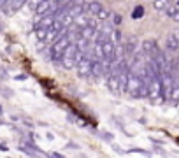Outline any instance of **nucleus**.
I'll list each match as a JSON object with an SVG mask.
<instances>
[{"instance_id": "obj_9", "label": "nucleus", "mask_w": 179, "mask_h": 158, "mask_svg": "<svg viewBox=\"0 0 179 158\" xmlns=\"http://www.w3.org/2000/svg\"><path fill=\"white\" fill-rule=\"evenodd\" d=\"M102 9H104V5H102L100 2H86V13H90L93 18L100 13Z\"/></svg>"}, {"instance_id": "obj_15", "label": "nucleus", "mask_w": 179, "mask_h": 158, "mask_svg": "<svg viewBox=\"0 0 179 158\" xmlns=\"http://www.w3.org/2000/svg\"><path fill=\"white\" fill-rule=\"evenodd\" d=\"M174 104H177L179 102V84H176L174 86V90H172V93H170V97H169Z\"/></svg>"}, {"instance_id": "obj_8", "label": "nucleus", "mask_w": 179, "mask_h": 158, "mask_svg": "<svg viewBox=\"0 0 179 158\" xmlns=\"http://www.w3.org/2000/svg\"><path fill=\"white\" fill-rule=\"evenodd\" d=\"M107 88L113 93H121V88H120V79L118 76H107Z\"/></svg>"}, {"instance_id": "obj_16", "label": "nucleus", "mask_w": 179, "mask_h": 158, "mask_svg": "<svg viewBox=\"0 0 179 158\" xmlns=\"http://www.w3.org/2000/svg\"><path fill=\"white\" fill-rule=\"evenodd\" d=\"M100 135H102V139H106V141H109V142H113V135H109L107 132H102Z\"/></svg>"}, {"instance_id": "obj_13", "label": "nucleus", "mask_w": 179, "mask_h": 158, "mask_svg": "<svg viewBox=\"0 0 179 158\" xmlns=\"http://www.w3.org/2000/svg\"><path fill=\"white\" fill-rule=\"evenodd\" d=\"M142 16H144V7L142 5H137V7L132 11V18H134V20H139V18H142Z\"/></svg>"}, {"instance_id": "obj_5", "label": "nucleus", "mask_w": 179, "mask_h": 158, "mask_svg": "<svg viewBox=\"0 0 179 158\" xmlns=\"http://www.w3.org/2000/svg\"><path fill=\"white\" fill-rule=\"evenodd\" d=\"M162 95H163V84H162L160 79H155L149 84V99H153L156 102H162V99H160Z\"/></svg>"}, {"instance_id": "obj_3", "label": "nucleus", "mask_w": 179, "mask_h": 158, "mask_svg": "<svg viewBox=\"0 0 179 158\" xmlns=\"http://www.w3.org/2000/svg\"><path fill=\"white\" fill-rule=\"evenodd\" d=\"M91 67H93V62L88 60V58H84V60L76 67V72H77V76L81 79H88V77H91Z\"/></svg>"}, {"instance_id": "obj_19", "label": "nucleus", "mask_w": 179, "mask_h": 158, "mask_svg": "<svg viewBox=\"0 0 179 158\" xmlns=\"http://www.w3.org/2000/svg\"><path fill=\"white\" fill-rule=\"evenodd\" d=\"M120 23H121V16L114 14V25H120Z\"/></svg>"}, {"instance_id": "obj_7", "label": "nucleus", "mask_w": 179, "mask_h": 158, "mask_svg": "<svg viewBox=\"0 0 179 158\" xmlns=\"http://www.w3.org/2000/svg\"><path fill=\"white\" fill-rule=\"evenodd\" d=\"M123 44H125L127 58L132 56V55H135L137 51H139V42H137V39H135V37H128V41H127V42H123Z\"/></svg>"}, {"instance_id": "obj_6", "label": "nucleus", "mask_w": 179, "mask_h": 158, "mask_svg": "<svg viewBox=\"0 0 179 158\" xmlns=\"http://www.w3.org/2000/svg\"><path fill=\"white\" fill-rule=\"evenodd\" d=\"M156 51H158V46H156V41H155V39H144L142 44H141V53H142V55L151 58Z\"/></svg>"}, {"instance_id": "obj_17", "label": "nucleus", "mask_w": 179, "mask_h": 158, "mask_svg": "<svg viewBox=\"0 0 179 158\" xmlns=\"http://www.w3.org/2000/svg\"><path fill=\"white\" fill-rule=\"evenodd\" d=\"M132 153H142V155H146V156L149 155V153H148L146 149H139V148H135V149H132Z\"/></svg>"}, {"instance_id": "obj_18", "label": "nucleus", "mask_w": 179, "mask_h": 158, "mask_svg": "<svg viewBox=\"0 0 179 158\" xmlns=\"http://www.w3.org/2000/svg\"><path fill=\"white\" fill-rule=\"evenodd\" d=\"M172 20H174L176 23H179V7H177V11L174 13V16H172Z\"/></svg>"}, {"instance_id": "obj_1", "label": "nucleus", "mask_w": 179, "mask_h": 158, "mask_svg": "<svg viewBox=\"0 0 179 158\" xmlns=\"http://www.w3.org/2000/svg\"><path fill=\"white\" fill-rule=\"evenodd\" d=\"M70 39H69V35H63L60 37L56 42L51 46L49 49V58L53 60V62H62V58H63V53L67 51V48L70 46Z\"/></svg>"}, {"instance_id": "obj_23", "label": "nucleus", "mask_w": 179, "mask_h": 158, "mask_svg": "<svg viewBox=\"0 0 179 158\" xmlns=\"http://www.w3.org/2000/svg\"><path fill=\"white\" fill-rule=\"evenodd\" d=\"M0 114H2V106H0Z\"/></svg>"}, {"instance_id": "obj_21", "label": "nucleus", "mask_w": 179, "mask_h": 158, "mask_svg": "<svg viewBox=\"0 0 179 158\" xmlns=\"http://www.w3.org/2000/svg\"><path fill=\"white\" fill-rule=\"evenodd\" d=\"M16 79H18V81H25V79H27V76H25V74H20Z\"/></svg>"}, {"instance_id": "obj_22", "label": "nucleus", "mask_w": 179, "mask_h": 158, "mask_svg": "<svg viewBox=\"0 0 179 158\" xmlns=\"http://www.w3.org/2000/svg\"><path fill=\"white\" fill-rule=\"evenodd\" d=\"M51 158H65V156H62L60 153H53V155H51Z\"/></svg>"}, {"instance_id": "obj_20", "label": "nucleus", "mask_w": 179, "mask_h": 158, "mask_svg": "<svg viewBox=\"0 0 179 158\" xmlns=\"http://www.w3.org/2000/svg\"><path fill=\"white\" fill-rule=\"evenodd\" d=\"M172 35L176 37V41L179 42V28H177V30H174V32H172Z\"/></svg>"}, {"instance_id": "obj_14", "label": "nucleus", "mask_w": 179, "mask_h": 158, "mask_svg": "<svg viewBox=\"0 0 179 158\" xmlns=\"http://www.w3.org/2000/svg\"><path fill=\"white\" fill-rule=\"evenodd\" d=\"M169 5V2H163V0H156V2H153V7L156 9V11H165Z\"/></svg>"}, {"instance_id": "obj_2", "label": "nucleus", "mask_w": 179, "mask_h": 158, "mask_svg": "<svg viewBox=\"0 0 179 158\" xmlns=\"http://www.w3.org/2000/svg\"><path fill=\"white\" fill-rule=\"evenodd\" d=\"M141 76L139 70H130L128 72V81H127V93H130L134 99H139V90H141Z\"/></svg>"}, {"instance_id": "obj_4", "label": "nucleus", "mask_w": 179, "mask_h": 158, "mask_svg": "<svg viewBox=\"0 0 179 158\" xmlns=\"http://www.w3.org/2000/svg\"><path fill=\"white\" fill-rule=\"evenodd\" d=\"M23 5H25V2H21V0H14V2H0L2 13H4V14H7V16L18 13Z\"/></svg>"}, {"instance_id": "obj_11", "label": "nucleus", "mask_w": 179, "mask_h": 158, "mask_svg": "<svg viewBox=\"0 0 179 158\" xmlns=\"http://www.w3.org/2000/svg\"><path fill=\"white\" fill-rule=\"evenodd\" d=\"M109 16H111V13H109V9H106V7H104V9L100 11V13H98V14L95 16V20L102 23V21H107V20H109Z\"/></svg>"}, {"instance_id": "obj_10", "label": "nucleus", "mask_w": 179, "mask_h": 158, "mask_svg": "<svg viewBox=\"0 0 179 158\" xmlns=\"http://www.w3.org/2000/svg\"><path fill=\"white\" fill-rule=\"evenodd\" d=\"M165 48H167V51H177L179 49V42L176 41V37L172 35H167V39H165Z\"/></svg>"}, {"instance_id": "obj_12", "label": "nucleus", "mask_w": 179, "mask_h": 158, "mask_svg": "<svg viewBox=\"0 0 179 158\" xmlns=\"http://www.w3.org/2000/svg\"><path fill=\"white\" fill-rule=\"evenodd\" d=\"M35 35L41 42H46V37H48V28H35Z\"/></svg>"}]
</instances>
